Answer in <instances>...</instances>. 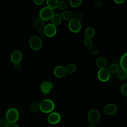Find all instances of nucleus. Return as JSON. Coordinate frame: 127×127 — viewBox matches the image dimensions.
Here are the masks:
<instances>
[{
	"instance_id": "nucleus-37",
	"label": "nucleus",
	"mask_w": 127,
	"mask_h": 127,
	"mask_svg": "<svg viewBox=\"0 0 127 127\" xmlns=\"http://www.w3.org/2000/svg\"><path fill=\"white\" fill-rule=\"evenodd\" d=\"M38 34H39V35L40 36H41V37H43V36H45V33H44V32L43 30L38 31Z\"/></svg>"
},
{
	"instance_id": "nucleus-9",
	"label": "nucleus",
	"mask_w": 127,
	"mask_h": 127,
	"mask_svg": "<svg viewBox=\"0 0 127 127\" xmlns=\"http://www.w3.org/2000/svg\"><path fill=\"white\" fill-rule=\"evenodd\" d=\"M53 84L50 81H45L41 83L40 88L41 91L44 95H48L53 88Z\"/></svg>"
},
{
	"instance_id": "nucleus-33",
	"label": "nucleus",
	"mask_w": 127,
	"mask_h": 127,
	"mask_svg": "<svg viewBox=\"0 0 127 127\" xmlns=\"http://www.w3.org/2000/svg\"><path fill=\"white\" fill-rule=\"evenodd\" d=\"M14 67L16 70H20L22 68V65L20 63H15L14 64Z\"/></svg>"
},
{
	"instance_id": "nucleus-4",
	"label": "nucleus",
	"mask_w": 127,
	"mask_h": 127,
	"mask_svg": "<svg viewBox=\"0 0 127 127\" xmlns=\"http://www.w3.org/2000/svg\"><path fill=\"white\" fill-rule=\"evenodd\" d=\"M100 119L99 112L96 109H92L89 111L88 114V120L89 122L92 125L98 123Z\"/></svg>"
},
{
	"instance_id": "nucleus-31",
	"label": "nucleus",
	"mask_w": 127,
	"mask_h": 127,
	"mask_svg": "<svg viewBox=\"0 0 127 127\" xmlns=\"http://www.w3.org/2000/svg\"><path fill=\"white\" fill-rule=\"evenodd\" d=\"M102 5H103L102 2H101V1H100V0L97 1L95 3V6L96 10L100 9L102 7Z\"/></svg>"
},
{
	"instance_id": "nucleus-13",
	"label": "nucleus",
	"mask_w": 127,
	"mask_h": 127,
	"mask_svg": "<svg viewBox=\"0 0 127 127\" xmlns=\"http://www.w3.org/2000/svg\"><path fill=\"white\" fill-rule=\"evenodd\" d=\"M22 58V54L19 51H14L11 55L10 59L11 62L14 63H20Z\"/></svg>"
},
{
	"instance_id": "nucleus-19",
	"label": "nucleus",
	"mask_w": 127,
	"mask_h": 127,
	"mask_svg": "<svg viewBox=\"0 0 127 127\" xmlns=\"http://www.w3.org/2000/svg\"><path fill=\"white\" fill-rule=\"evenodd\" d=\"M127 54H124L121 57L120 60V65L122 67V69L127 70Z\"/></svg>"
},
{
	"instance_id": "nucleus-15",
	"label": "nucleus",
	"mask_w": 127,
	"mask_h": 127,
	"mask_svg": "<svg viewBox=\"0 0 127 127\" xmlns=\"http://www.w3.org/2000/svg\"><path fill=\"white\" fill-rule=\"evenodd\" d=\"M61 17L65 21H69L74 18V14L71 11L69 10H66L62 13Z\"/></svg>"
},
{
	"instance_id": "nucleus-26",
	"label": "nucleus",
	"mask_w": 127,
	"mask_h": 127,
	"mask_svg": "<svg viewBox=\"0 0 127 127\" xmlns=\"http://www.w3.org/2000/svg\"><path fill=\"white\" fill-rule=\"evenodd\" d=\"M89 52L93 55H97L98 53L99 50L97 46L95 45H92L89 47Z\"/></svg>"
},
{
	"instance_id": "nucleus-5",
	"label": "nucleus",
	"mask_w": 127,
	"mask_h": 127,
	"mask_svg": "<svg viewBox=\"0 0 127 127\" xmlns=\"http://www.w3.org/2000/svg\"><path fill=\"white\" fill-rule=\"evenodd\" d=\"M29 45L34 50H40L42 46V42L40 38L37 36H33L29 39Z\"/></svg>"
},
{
	"instance_id": "nucleus-34",
	"label": "nucleus",
	"mask_w": 127,
	"mask_h": 127,
	"mask_svg": "<svg viewBox=\"0 0 127 127\" xmlns=\"http://www.w3.org/2000/svg\"><path fill=\"white\" fill-rule=\"evenodd\" d=\"M44 0H34V2L35 3V4L38 5H42L44 3Z\"/></svg>"
},
{
	"instance_id": "nucleus-36",
	"label": "nucleus",
	"mask_w": 127,
	"mask_h": 127,
	"mask_svg": "<svg viewBox=\"0 0 127 127\" xmlns=\"http://www.w3.org/2000/svg\"><path fill=\"white\" fill-rule=\"evenodd\" d=\"M125 1V0H115L114 2L117 4H121L123 3Z\"/></svg>"
},
{
	"instance_id": "nucleus-10",
	"label": "nucleus",
	"mask_w": 127,
	"mask_h": 127,
	"mask_svg": "<svg viewBox=\"0 0 127 127\" xmlns=\"http://www.w3.org/2000/svg\"><path fill=\"white\" fill-rule=\"evenodd\" d=\"M54 74L55 76L58 78H64L67 74L66 68L64 66L62 65L57 66L54 69Z\"/></svg>"
},
{
	"instance_id": "nucleus-3",
	"label": "nucleus",
	"mask_w": 127,
	"mask_h": 127,
	"mask_svg": "<svg viewBox=\"0 0 127 127\" xmlns=\"http://www.w3.org/2000/svg\"><path fill=\"white\" fill-rule=\"evenodd\" d=\"M54 14L53 9L49 8L48 6H45L41 9L39 11V17L42 20H48L51 19L52 17Z\"/></svg>"
},
{
	"instance_id": "nucleus-27",
	"label": "nucleus",
	"mask_w": 127,
	"mask_h": 127,
	"mask_svg": "<svg viewBox=\"0 0 127 127\" xmlns=\"http://www.w3.org/2000/svg\"><path fill=\"white\" fill-rule=\"evenodd\" d=\"M67 6V4L66 3V2L62 0V1H60L58 2V7L61 10H64L65 9V8H66Z\"/></svg>"
},
{
	"instance_id": "nucleus-11",
	"label": "nucleus",
	"mask_w": 127,
	"mask_h": 127,
	"mask_svg": "<svg viewBox=\"0 0 127 127\" xmlns=\"http://www.w3.org/2000/svg\"><path fill=\"white\" fill-rule=\"evenodd\" d=\"M61 115L57 112H53L50 114L47 118L48 122L51 125L58 123L61 120Z\"/></svg>"
},
{
	"instance_id": "nucleus-16",
	"label": "nucleus",
	"mask_w": 127,
	"mask_h": 127,
	"mask_svg": "<svg viewBox=\"0 0 127 127\" xmlns=\"http://www.w3.org/2000/svg\"><path fill=\"white\" fill-rule=\"evenodd\" d=\"M96 64L100 69L105 68L107 64V61L105 58L103 57H99L96 61Z\"/></svg>"
},
{
	"instance_id": "nucleus-6",
	"label": "nucleus",
	"mask_w": 127,
	"mask_h": 127,
	"mask_svg": "<svg viewBox=\"0 0 127 127\" xmlns=\"http://www.w3.org/2000/svg\"><path fill=\"white\" fill-rule=\"evenodd\" d=\"M68 27L70 31L72 32L78 33L81 30V24L79 21L73 18L69 21Z\"/></svg>"
},
{
	"instance_id": "nucleus-30",
	"label": "nucleus",
	"mask_w": 127,
	"mask_h": 127,
	"mask_svg": "<svg viewBox=\"0 0 127 127\" xmlns=\"http://www.w3.org/2000/svg\"><path fill=\"white\" fill-rule=\"evenodd\" d=\"M75 19H76V20H78L80 21V20H82L83 17V14L82 12H77V13H76L75 16H74Z\"/></svg>"
},
{
	"instance_id": "nucleus-38",
	"label": "nucleus",
	"mask_w": 127,
	"mask_h": 127,
	"mask_svg": "<svg viewBox=\"0 0 127 127\" xmlns=\"http://www.w3.org/2000/svg\"><path fill=\"white\" fill-rule=\"evenodd\" d=\"M87 127H96L94 125H92V124H91L90 125H89Z\"/></svg>"
},
{
	"instance_id": "nucleus-18",
	"label": "nucleus",
	"mask_w": 127,
	"mask_h": 127,
	"mask_svg": "<svg viewBox=\"0 0 127 127\" xmlns=\"http://www.w3.org/2000/svg\"><path fill=\"white\" fill-rule=\"evenodd\" d=\"M95 29L93 28L90 27L87 28L84 31V36L86 38H91L95 35Z\"/></svg>"
},
{
	"instance_id": "nucleus-39",
	"label": "nucleus",
	"mask_w": 127,
	"mask_h": 127,
	"mask_svg": "<svg viewBox=\"0 0 127 127\" xmlns=\"http://www.w3.org/2000/svg\"><path fill=\"white\" fill-rule=\"evenodd\" d=\"M49 127H54V126L53 125H51L49 126Z\"/></svg>"
},
{
	"instance_id": "nucleus-14",
	"label": "nucleus",
	"mask_w": 127,
	"mask_h": 127,
	"mask_svg": "<svg viewBox=\"0 0 127 127\" xmlns=\"http://www.w3.org/2000/svg\"><path fill=\"white\" fill-rule=\"evenodd\" d=\"M45 26V21L40 18L36 19L34 22V27L38 31L43 30Z\"/></svg>"
},
{
	"instance_id": "nucleus-7",
	"label": "nucleus",
	"mask_w": 127,
	"mask_h": 127,
	"mask_svg": "<svg viewBox=\"0 0 127 127\" xmlns=\"http://www.w3.org/2000/svg\"><path fill=\"white\" fill-rule=\"evenodd\" d=\"M45 36L49 37H54L57 33V27L52 23H49L46 25L43 30Z\"/></svg>"
},
{
	"instance_id": "nucleus-20",
	"label": "nucleus",
	"mask_w": 127,
	"mask_h": 127,
	"mask_svg": "<svg viewBox=\"0 0 127 127\" xmlns=\"http://www.w3.org/2000/svg\"><path fill=\"white\" fill-rule=\"evenodd\" d=\"M46 2L48 7L54 9L58 7L59 1L58 0H47Z\"/></svg>"
},
{
	"instance_id": "nucleus-21",
	"label": "nucleus",
	"mask_w": 127,
	"mask_h": 127,
	"mask_svg": "<svg viewBox=\"0 0 127 127\" xmlns=\"http://www.w3.org/2000/svg\"><path fill=\"white\" fill-rule=\"evenodd\" d=\"M118 77L121 80H125L127 78V71L123 69H119L117 72Z\"/></svg>"
},
{
	"instance_id": "nucleus-23",
	"label": "nucleus",
	"mask_w": 127,
	"mask_h": 127,
	"mask_svg": "<svg viewBox=\"0 0 127 127\" xmlns=\"http://www.w3.org/2000/svg\"><path fill=\"white\" fill-rule=\"evenodd\" d=\"M65 68H66L67 73L72 74L75 71L76 65L73 63H70L67 65Z\"/></svg>"
},
{
	"instance_id": "nucleus-35",
	"label": "nucleus",
	"mask_w": 127,
	"mask_h": 127,
	"mask_svg": "<svg viewBox=\"0 0 127 127\" xmlns=\"http://www.w3.org/2000/svg\"><path fill=\"white\" fill-rule=\"evenodd\" d=\"M6 127H20L15 123H8Z\"/></svg>"
},
{
	"instance_id": "nucleus-8",
	"label": "nucleus",
	"mask_w": 127,
	"mask_h": 127,
	"mask_svg": "<svg viewBox=\"0 0 127 127\" xmlns=\"http://www.w3.org/2000/svg\"><path fill=\"white\" fill-rule=\"evenodd\" d=\"M97 76L100 81L102 82H106L109 80L110 78V72L106 67L100 68L98 70Z\"/></svg>"
},
{
	"instance_id": "nucleus-1",
	"label": "nucleus",
	"mask_w": 127,
	"mask_h": 127,
	"mask_svg": "<svg viewBox=\"0 0 127 127\" xmlns=\"http://www.w3.org/2000/svg\"><path fill=\"white\" fill-rule=\"evenodd\" d=\"M40 110L44 113L51 112L55 108V104L53 101L50 99H44L39 104Z\"/></svg>"
},
{
	"instance_id": "nucleus-24",
	"label": "nucleus",
	"mask_w": 127,
	"mask_h": 127,
	"mask_svg": "<svg viewBox=\"0 0 127 127\" xmlns=\"http://www.w3.org/2000/svg\"><path fill=\"white\" fill-rule=\"evenodd\" d=\"M31 110L33 112H37L40 110L39 104L37 102H34L32 103L30 107Z\"/></svg>"
},
{
	"instance_id": "nucleus-32",
	"label": "nucleus",
	"mask_w": 127,
	"mask_h": 127,
	"mask_svg": "<svg viewBox=\"0 0 127 127\" xmlns=\"http://www.w3.org/2000/svg\"><path fill=\"white\" fill-rule=\"evenodd\" d=\"M8 123L5 119H2L0 121V127H6Z\"/></svg>"
},
{
	"instance_id": "nucleus-12",
	"label": "nucleus",
	"mask_w": 127,
	"mask_h": 127,
	"mask_svg": "<svg viewBox=\"0 0 127 127\" xmlns=\"http://www.w3.org/2000/svg\"><path fill=\"white\" fill-rule=\"evenodd\" d=\"M117 107L114 104H109L106 105L104 108V112L107 115H112L116 113Z\"/></svg>"
},
{
	"instance_id": "nucleus-22",
	"label": "nucleus",
	"mask_w": 127,
	"mask_h": 127,
	"mask_svg": "<svg viewBox=\"0 0 127 127\" xmlns=\"http://www.w3.org/2000/svg\"><path fill=\"white\" fill-rule=\"evenodd\" d=\"M107 68L110 72L117 73L119 70V66L116 64H112L109 65Z\"/></svg>"
},
{
	"instance_id": "nucleus-28",
	"label": "nucleus",
	"mask_w": 127,
	"mask_h": 127,
	"mask_svg": "<svg viewBox=\"0 0 127 127\" xmlns=\"http://www.w3.org/2000/svg\"><path fill=\"white\" fill-rule=\"evenodd\" d=\"M83 44L86 47H90L92 45L93 41L91 38H86L83 41Z\"/></svg>"
},
{
	"instance_id": "nucleus-17",
	"label": "nucleus",
	"mask_w": 127,
	"mask_h": 127,
	"mask_svg": "<svg viewBox=\"0 0 127 127\" xmlns=\"http://www.w3.org/2000/svg\"><path fill=\"white\" fill-rule=\"evenodd\" d=\"M51 21L52 24L54 25H60L62 22V17L58 13H54L53 16L51 18Z\"/></svg>"
},
{
	"instance_id": "nucleus-25",
	"label": "nucleus",
	"mask_w": 127,
	"mask_h": 127,
	"mask_svg": "<svg viewBox=\"0 0 127 127\" xmlns=\"http://www.w3.org/2000/svg\"><path fill=\"white\" fill-rule=\"evenodd\" d=\"M82 2L81 0H70L69 3L73 7H77L79 6Z\"/></svg>"
},
{
	"instance_id": "nucleus-29",
	"label": "nucleus",
	"mask_w": 127,
	"mask_h": 127,
	"mask_svg": "<svg viewBox=\"0 0 127 127\" xmlns=\"http://www.w3.org/2000/svg\"><path fill=\"white\" fill-rule=\"evenodd\" d=\"M121 91L122 94L126 96L127 95V84L125 83L123 84L121 88Z\"/></svg>"
},
{
	"instance_id": "nucleus-2",
	"label": "nucleus",
	"mask_w": 127,
	"mask_h": 127,
	"mask_svg": "<svg viewBox=\"0 0 127 127\" xmlns=\"http://www.w3.org/2000/svg\"><path fill=\"white\" fill-rule=\"evenodd\" d=\"M19 112L15 108H11L8 109L5 114V120L8 123H15L19 118Z\"/></svg>"
}]
</instances>
